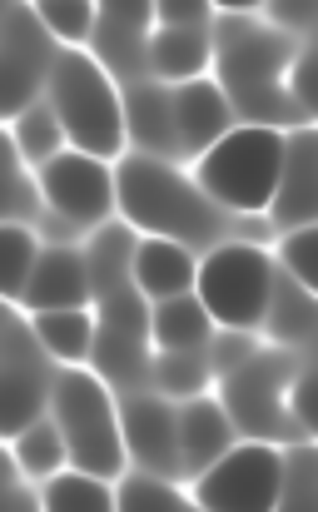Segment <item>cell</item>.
Listing matches in <instances>:
<instances>
[{"label":"cell","mask_w":318,"mask_h":512,"mask_svg":"<svg viewBox=\"0 0 318 512\" xmlns=\"http://www.w3.org/2000/svg\"><path fill=\"white\" fill-rule=\"evenodd\" d=\"M294 50H299L294 30L264 25L254 15H219L209 65H214V80L224 85L239 125H269V130L309 125V115L284 90V70H289Z\"/></svg>","instance_id":"obj_1"},{"label":"cell","mask_w":318,"mask_h":512,"mask_svg":"<svg viewBox=\"0 0 318 512\" xmlns=\"http://www.w3.org/2000/svg\"><path fill=\"white\" fill-rule=\"evenodd\" d=\"M115 209L125 214L130 229L179 239L194 254L229 239V219H234L194 184V174H184L174 160L140 155V150L120 155L115 165Z\"/></svg>","instance_id":"obj_2"},{"label":"cell","mask_w":318,"mask_h":512,"mask_svg":"<svg viewBox=\"0 0 318 512\" xmlns=\"http://www.w3.org/2000/svg\"><path fill=\"white\" fill-rule=\"evenodd\" d=\"M50 418L65 433L70 448V468L95 473V478H125L130 473V453L120 438V403L115 388L90 368V363H60L55 378V398H50Z\"/></svg>","instance_id":"obj_3"},{"label":"cell","mask_w":318,"mask_h":512,"mask_svg":"<svg viewBox=\"0 0 318 512\" xmlns=\"http://www.w3.org/2000/svg\"><path fill=\"white\" fill-rule=\"evenodd\" d=\"M299 363H304V348L269 343V348H254L239 368H229V373L214 378L219 383L214 398L224 403V413H229V423H234L239 438L279 443V448L309 443V433L289 418V383H294Z\"/></svg>","instance_id":"obj_4"},{"label":"cell","mask_w":318,"mask_h":512,"mask_svg":"<svg viewBox=\"0 0 318 512\" xmlns=\"http://www.w3.org/2000/svg\"><path fill=\"white\" fill-rule=\"evenodd\" d=\"M284 135L289 130H269V125H229L199 160H194V184L224 209V214H244L259 219L274 199L279 165H284Z\"/></svg>","instance_id":"obj_5"},{"label":"cell","mask_w":318,"mask_h":512,"mask_svg":"<svg viewBox=\"0 0 318 512\" xmlns=\"http://www.w3.org/2000/svg\"><path fill=\"white\" fill-rule=\"evenodd\" d=\"M50 105L70 135V150H90L100 160H120L125 140V105H120V85L115 75L100 65L95 50L65 45L50 75Z\"/></svg>","instance_id":"obj_6"},{"label":"cell","mask_w":318,"mask_h":512,"mask_svg":"<svg viewBox=\"0 0 318 512\" xmlns=\"http://www.w3.org/2000/svg\"><path fill=\"white\" fill-rule=\"evenodd\" d=\"M274 259L264 244L254 239H219L214 249H204L199 274H194V294L209 309L214 329H244L259 334L269 289H274Z\"/></svg>","instance_id":"obj_7"},{"label":"cell","mask_w":318,"mask_h":512,"mask_svg":"<svg viewBox=\"0 0 318 512\" xmlns=\"http://www.w3.org/2000/svg\"><path fill=\"white\" fill-rule=\"evenodd\" d=\"M150 358H155L150 299L135 284L95 299V353H90V368L125 398V393L150 388Z\"/></svg>","instance_id":"obj_8"},{"label":"cell","mask_w":318,"mask_h":512,"mask_svg":"<svg viewBox=\"0 0 318 512\" xmlns=\"http://www.w3.org/2000/svg\"><path fill=\"white\" fill-rule=\"evenodd\" d=\"M55 378H60V368H55L50 348L40 343L30 314L20 304H10L5 309V339H0V393H5V433L10 438L50 413Z\"/></svg>","instance_id":"obj_9"},{"label":"cell","mask_w":318,"mask_h":512,"mask_svg":"<svg viewBox=\"0 0 318 512\" xmlns=\"http://www.w3.org/2000/svg\"><path fill=\"white\" fill-rule=\"evenodd\" d=\"M279 483H284V448L244 438L189 483V498L204 512H274Z\"/></svg>","instance_id":"obj_10"},{"label":"cell","mask_w":318,"mask_h":512,"mask_svg":"<svg viewBox=\"0 0 318 512\" xmlns=\"http://www.w3.org/2000/svg\"><path fill=\"white\" fill-rule=\"evenodd\" d=\"M60 40L45 30L35 0H5V30H0V70H5V115H20L50 90Z\"/></svg>","instance_id":"obj_11"},{"label":"cell","mask_w":318,"mask_h":512,"mask_svg":"<svg viewBox=\"0 0 318 512\" xmlns=\"http://www.w3.org/2000/svg\"><path fill=\"white\" fill-rule=\"evenodd\" d=\"M35 174H40L45 209L55 219H65L75 234L110 224V214H115V165L110 160H100L90 150H65Z\"/></svg>","instance_id":"obj_12"},{"label":"cell","mask_w":318,"mask_h":512,"mask_svg":"<svg viewBox=\"0 0 318 512\" xmlns=\"http://www.w3.org/2000/svg\"><path fill=\"white\" fill-rule=\"evenodd\" d=\"M120 438H125V453L140 473H155V478H184L179 473V408L174 398H164L155 388H140V393H125L120 398Z\"/></svg>","instance_id":"obj_13"},{"label":"cell","mask_w":318,"mask_h":512,"mask_svg":"<svg viewBox=\"0 0 318 512\" xmlns=\"http://www.w3.org/2000/svg\"><path fill=\"white\" fill-rule=\"evenodd\" d=\"M318 214V150H314V130L299 125L284 135V165H279V184L274 199L264 209V219L274 229H299L314 224Z\"/></svg>","instance_id":"obj_14"},{"label":"cell","mask_w":318,"mask_h":512,"mask_svg":"<svg viewBox=\"0 0 318 512\" xmlns=\"http://www.w3.org/2000/svg\"><path fill=\"white\" fill-rule=\"evenodd\" d=\"M85 304H95L85 244H45L35 259V274L20 294V309L40 314V309H85Z\"/></svg>","instance_id":"obj_15"},{"label":"cell","mask_w":318,"mask_h":512,"mask_svg":"<svg viewBox=\"0 0 318 512\" xmlns=\"http://www.w3.org/2000/svg\"><path fill=\"white\" fill-rule=\"evenodd\" d=\"M120 105H125V140H130L140 155L179 160L174 85H164V80H155V75L125 80V85H120Z\"/></svg>","instance_id":"obj_16"},{"label":"cell","mask_w":318,"mask_h":512,"mask_svg":"<svg viewBox=\"0 0 318 512\" xmlns=\"http://www.w3.org/2000/svg\"><path fill=\"white\" fill-rule=\"evenodd\" d=\"M234 125V110H229V95L219 80L209 75H194V80H179L174 85V130H179V155L199 160L224 130Z\"/></svg>","instance_id":"obj_17"},{"label":"cell","mask_w":318,"mask_h":512,"mask_svg":"<svg viewBox=\"0 0 318 512\" xmlns=\"http://www.w3.org/2000/svg\"><path fill=\"white\" fill-rule=\"evenodd\" d=\"M239 443L224 403L214 393H199V398H184L179 403V473L194 483L204 468H214L229 448Z\"/></svg>","instance_id":"obj_18"},{"label":"cell","mask_w":318,"mask_h":512,"mask_svg":"<svg viewBox=\"0 0 318 512\" xmlns=\"http://www.w3.org/2000/svg\"><path fill=\"white\" fill-rule=\"evenodd\" d=\"M209 60H214V30L209 25H155L150 40H145V70L164 85L204 75Z\"/></svg>","instance_id":"obj_19"},{"label":"cell","mask_w":318,"mask_h":512,"mask_svg":"<svg viewBox=\"0 0 318 512\" xmlns=\"http://www.w3.org/2000/svg\"><path fill=\"white\" fill-rule=\"evenodd\" d=\"M194 274H199V254L179 239H159V234H140L135 249V289L159 304L174 294H194Z\"/></svg>","instance_id":"obj_20"},{"label":"cell","mask_w":318,"mask_h":512,"mask_svg":"<svg viewBox=\"0 0 318 512\" xmlns=\"http://www.w3.org/2000/svg\"><path fill=\"white\" fill-rule=\"evenodd\" d=\"M259 329L279 348H309L314 343V289H304L299 279L274 269V289H269Z\"/></svg>","instance_id":"obj_21"},{"label":"cell","mask_w":318,"mask_h":512,"mask_svg":"<svg viewBox=\"0 0 318 512\" xmlns=\"http://www.w3.org/2000/svg\"><path fill=\"white\" fill-rule=\"evenodd\" d=\"M135 249H140V229H130V224H100V229H90L85 264H90L95 299L135 284Z\"/></svg>","instance_id":"obj_22"},{"label":"cell","mask_w":318,"mask_h":512,"mask_svg":"<svg viewBox=\"0 0 318 512\" xmlns=\"http://www.w3.org/2000/svg\"><path fill=\"white\" fill-rule=\"evenodd\" d=\"M150 339L155 348H209L214 319L199 304V294H174V299L150 304Z\"/></svg>","instance_id":"obj_23"},{"label":"cell","mask_w":318,"mask_h":512,"mask_svg":"<svg viewBox=\"0 0 318 512\" xmlns=\"http://www.w3.org/2000/svg\"><path fill=\"white\" fill-rule=\"evenodd\" d=\"M10 145H15L35 170H45L55 155L70 150V135H65V125H60L50 95H40L35 105H25L20 115H10Z\"/></svg>","instance_id":"obj_24"},{"label":"cell","mask_w":318,"mask_h":512,"mask_svg":"<svg viewBox=\"0 0 318 512\" xmlns=\"http://www.w3.org/2000/svg\"><path fill=\"white\" fill-rule=\"evenodd\" d=\"M40 343L50 348L55 363H90L95 353V309H40L30 314Z\"/></svg>","instance_id":"obj_25"},{"label":"cell","mask_w":318,"mask_h":512,"mask_svg":"<svg viewBox=\"0 0 318 512\" xmlns=\"http://www.w3.org/2000/svg\"><path fill=\"white\" fill-rule=\"evenodd\" d=\"M10 458L20 463V473H25V478H35V483L45 488L55 473H65V468H70V448H65L60 423L45 413V418H35L30 428H20V433L10 438Z\"/></svg>","instance_id":"obj_26"},{"label":"cell","mask_w":318,"mask_h":512,"mask_svg":"<svg viewBox=\"0 0 318 512\" xmlns=\"http://www.w3.org/2000/svg\"><path fill=\"white\" fill-rule=\"evenodd\" d=\"M214 383V368H209V348H155L150 358V388L164 398H199L204 388Z\"/></svg>","instance_id":"obj_27"},{"label":"cell","mask_w":318,"mask_h":512,"mask_svg":"<svg viewBox=\"0 0 318 512\" xmlns=\"http://www.w3.org/2000/svg\"><path fill=\"white\" fill-rule=\"evenodd\" d=\"M115 512H204V508H199L174 478H155V473L130 468V473L120 478Z\"/></svg>","instance_id":"obj_28"},{"label":"cell","mask_w":318,"mask_h":512,"mask_svg":"<svg viewBox=\"0 0 318 512\" xmlns=\"http://www.w3.org/2000/svg\"><path fill=\"white\" fill-rule=\"evenodd\" d=\"M40 493H45V512H115L110 478H95V473H80V468L55 473Z\"/></svg>","instance_id":"obj_29"},{"label":"cell","mask_w":318,"mask_h":512,"mask_svg":"<svg viewBox=\"0 0 318 512\" xmlns=\"http://www.w3.org/2000/svg\"><path fill=\"white\" fill-rule=\"evenodd\" d=\"M0 244H5V264H0V289H5V299L10 304H20V294H25V284H30V274H35V259H40V234L30 229V224H10L5 219V229H0Z\"/></svg>","instance_id":"obj_30"},{"label":"cell","mask_w":318,"mask_h":512,"mask_svg":"<svg viewBox=\"0 0 318 512\" xmlns=\"http://www.w3.org/2000/svg\"><path fill=\"white\" fill-rule=\"evenodd\" d=\"M274 512H318L314 448H309V443H289V448H284V483H279Z\"/></svg>","instance_id":"obj_31"},{"label":"cell","mask_w":318,"mask_h":512,"mask_svg":"<svg viewBox=\"0 0 318 512\" xmlns=\"http://www.w3.org/2000/svg\"><path fill=\"white\" fill-rule=\"evenodd\" d=\"M45 30L60 45H90L95 25H100V0H35Z\"/></svg>","instance_id":"obj_32"},{"label":"cell","mask_w":318,"mask_h":512,"mask_svg":"<svg viewBox=\"0 0 318 512\" xmlns=\"http://www.w3.org/2000/svg\"><path fill=\"white\" fill-rule=\"evenodd\" d=\"M279 259H284V274L299 279L304 289L318 284V229L314 224H299L279 239Z\"/></svg>","instance_id":"obj_33"},{"label":"cell","mask_w":318,"mask_h":512,"mask_svg":"<svg viewBox=\"0 0 318 512\" xmlns=\"http://www.w3.org/2000/svg\"><path fill=\"white\" fill-rule=\"evenodd\" d=\"M5 512H45V493L35 478L20 473V463H5Z\"/></svg>","instance_id":"obj_34"},{"label":"cell","mask_w":318,"mask_h":512,"mask_svg":"<svg viewBox=\"0 0 318 512\" xmlns=\"http://www.w3.org/2000/svg\"><path fill=\"white\" fill-rule=\"evenodd\" d=\"M209 0H155V25H209Z\"/></svg>","instance_id":"obj_35"},{"label":"cell","mask_w":318,"mask_h":512,"mask_svg":"<svg viewBox=\"0 0 318 512\" xmlns=\"http://www.w3.org/2000/svg\"><path fill=\"white\" fill-rule=\"evenodd\" d=\"M269 5V25L279 30H309L314 20V0H264Z\"/></svg>","instance_id":"obj_36"},{"label":"cell","mask_w":318,"mask_h":512,"mask_svg":"<svg viewBox=\"0 0 318 512\" xmlns=\"http://www.w3.org/2000/svg\"><path fill=\"white\" fill-rule=\"evenodd\" d=\"M214 10H224V15H254L264 0H209Z\"/></svg>","instance_id":"obj_37"}]
</instances>
